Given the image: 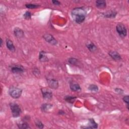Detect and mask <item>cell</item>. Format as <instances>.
Returning a JSON list of instances; mask_svg holds the SVG:
<instances>
[{
	"label": "cell",
	"mask_w": 129,
	"mask_h": 129,
	"mask_svg": "<svg viewBox=\"0 0 129 129\" xmlns=\"http://www.w3.org/2000/svg\"><path fill=\"white\" fill-rule=\"evenodd\" d=\"M71 14L74 20L77 23L81 24L86 19V12L83 8H76L73 10Z\"/></svg>",
	"instance_id": "obj_1"
},
{
	"label": "cell",
	"mask_w": 129,
	"mask_h": 129,
	"mask_svg": "<svg viewBox=\"0 0 129 129\" xmlns=\"http://www.w3.org/2000/svg\"><path fill=\"white\" fill-rule=\"evenodd\" d=\"M23 17L26 20H29L31 18V14L29 11H26L23 15Z\"/></svg>",
	"instance_id": "obj_24"
},
{
	"label": "cell",
	"mask_w": 129,
	"mask_h": 129,
	"mask_svg": "<svg viewBox=\"0 0 129 129\" xmlns=\"http://www.w3.org/2000/svg\"><path fill=\"white\" fill-rule=\"evenodd\" d=\"M77 98L75 96H67L64 98V99L67 101L71 103H73L75 99Z\"/></svg>",
	"instance_id": "obj_20"
},
{
	"label": "cell",
	"mask_w": 129,
	"mask_h": 129,
	"mask_svg": "<svg viewBox=\"0 0 129 129\" xmlns=\"http://www.w3.org/2000/svg\"><path fill=\"white\" fill-rule=\"evenodd\" d=\"M14 34L16 37L19 38L23 37L24 35L23 31L21 29H20V28H18V27L15 28V29L14 30Z\"/></svg>",
	"instance_id": "obj_11"
},
{
	"label": "cell",
	"mask_w": 129,
	"mask_h": 129,
	"mask_svg": "<svg viewBox=\"0 0 129 129\" xmlns=\"http://www.w3.org/2000/svg\"><path fill=\"white\" fill-rule=\"evenodd\" d=\"M70 88L71 90L74 92H78L81 90V88L79 84L74 82L70 83Z\"/></svg>",
	"instance_id": "obj_10"
},
{
	"label": "cell",
	"mask_w": 129,
	"mask_h": 129,
	"mask_svg": "<svg viewBox=\"0 0 129 129\" xmlns=\"http://www.w3.org/2000/svg\"><path fill=\"white\" fill-rule=\"evenodd\" d=\"M47 82L49 87L51 89H57L58 87V82L55 79H47Z\"/></svg>",
	"instance_id": "obj_8"
},
{
	"label": "cell",
	"mask_w": 129,
	"mask_h": 129,
	"mask_svg": "<svg viewBox=\"0 0 129 129\" xmlns=\"http://www.w3.org/2000/svg\"><path fill=\"white\" fill-rule=\"evenodd\" d=\"M117 14V12L114 11H110L109 12H107L103 14V16L106 18H114L115 17Z\"/></svg>",
	"instance_id": "obj_18"
},
{
	"label": "cell",
	"mask_w": 129,
	"mask_h": 129,
	"mask_svg": "<svg viewBox=\"0 0 129 129\" xmlns=\"http://www.w3.org/2000/svg\"><path fill=\"white\" fill-rule=\"evenodd\" d=\"M86 47L89 50H90L91 52H95V51L97 50V47L91 41H88L86 44Z\"/></svg>",
	"instance_id": "obj_14"
},
{
	"label": "cell",
	"mask_w": 129,
	"mask_h": 129,
	"mask_svg": "<svg viewBox=\"0 0 129 129\" xmlns=\"http://www.w3.org/2000/svg\"><path fill=\"white\" fill-rule=\"evenodd\" d=\"M108 54L114 60H119L121 59L120 55L115 51H110L108 52Z\"/></svg>",
	"instance_id": "obj_9"
},
{
	"label": "cell",
	"mask_w": 129,
	"mask_h": 129,
	"mask_svg": "<svg viewBox=\"0 0 129 129\" xmlns=\"http://www.w3.org/2000/svg\"><path fill=\"white\" fill-rule=\"evenodd\" d=\"M10 107L12 116L14 117H17L20 115L22 110L20 106L17 103L11 102L10 103Z\"/></svg>",
	"instance_id": "obj_3"
},
{
	"label": "cell",
	"mask_w": 129,
	"mask_h": 129,
	"mask_svg": "<svg viewBox=\"0 0 129 129\" xmlns=\"http://www.w3.org/2000/svg\"><path fill=\"white\" fill-rule=\"evenodd\" d=\"M116 30L120 37H125L127 35V30L125 26L121 24H118L116 26Z\"/></svg>",
	"instance_id": "obj_4"
},
{
	"label": "cell",
	"mask_w": 129,
	"mask_h": 129,
	"mask_svg": "<svg viewBox=\"0 0 129 129\" xmlns=\"http://www.w3.org/2000/svg\"><path fill=\"white\" fill-rule=\"evenodd\" d=\"M98 127V124L95 121L93 118H90L89 119V125L87 126H84L85 128H96Z\"/></svg>",
	"instance_id": "obj_12"
},
{
	"label": "cell",
	"mask_w": 129,
	"mask_h": 129,
	"mask_svg": "<svg viewBox=\"0 0 129 129\" xmlns=\"http://www.w3.org/2000/svg\"><path fill=\"white\" fill-rule=\"evenodd\" d=\"M43 98L46 100H50L52 97V92L46 88H42L41 89Z\"/></svg>",
	"instance_id": "obj_6"
},
{
	"label": "cell",
	"mask_w": 129,
	"mask_h": 129,
	"mask_svg": "<svg viewBox=\"0 0 129 129\" xmlns=\"http://www.w3.org/2000/svg\"><path fill=\"white\" fill-rule=\"evenodd\" d=\"M88 89L92 92H96L98 91V87L95 84H91L88 87Z\"/></svg>",
	"instance_id": "obj_22"
},
{
	"label": "cell",
	"mask_w": 129,
	"mask_h": 129,
	"mask_svg": "<svg viewBox=\"0 0 129 129\" xmlns=\"http://www.w3.org/2000/svg\"><path fill=\"white\" fill-rule=\"evenodd\" d=\"M51 2H52V3H53V4L54 5H60V3L58 1L54 0V1H52Z\"/></svg>",
	"instance_id": "obj_29"
},
{
	"label": "cell",
	"mask_w": 129,
	"mask_h": 129,
	"mask_svg": "<svg viewBox=\"0 0 129 129\" xmlns=\"http://www.w3.org/2000/svg\"><path fill=\"white\" fill-rule=\"evenodd\" d=\"M52 107V105L49 103L43 104L41 106V109L43 112H47Z\"/></svg>",
	"instance_id": "obj_19"
},
{
	"label": "cell",
	"mask_w": 129,
	"mask_h": 129,
	"mask_svg": "<svg viewBox=\"0 0 129 129\" xmlns=\"http://www.w3.org/2000/svg\"><path fill=\"white\" fill-rule=\"evenodd\" d=\"M22 93V90L18 87L12 86L9 89V95L14 99L20 98Z\"/></svg>",
	"instance_id": "obj_2"
},
{
	"label": "cell",
	"mask_w": 129,
	"mask_h": 129,
	"mask_svg": "<svg viewBox=\"0 0 129 129\" xmlns=\"http://www.w3.org/2000/svg\"><path fill=\"white\" fill-rule=\"evenodd\" d=\"M25 6L27 8L29 9H34L38 8L40 7V5L37 4H27L25 5Z\"/></svg>",
	"instance_id": "obj_21"
},
{
	"label": "cell",
	"mask_w": 129,
	"mask_h": 129,
	"mask_svg": "<svg viewBox=\"0 0 129 129\" xmlns=\"http://www.w3.org/2000/svg\"><path fill=\"white\" fill-rule=\"evenodd\" d=\"M11 70L14 74H21L24 72V68L21 65H13L11 67Z\"/></svg>",
	"instance_id": "obj_7"
},
{
	"label": "cell",
	"mask_w": 129,
	"mask_h": 129,
	"mask_svg": "<svg viewBox=\"0 0 129 129\" xmlns=\"http://www.w3.org/2000/svg\"><path fill=\"white\" fill-rule=\"evenodd\" d=\"M58 114L60 115H64L65 114V112L63 110H59V111L58 112Z\"/></svg>",
	"instance_id": "obj_30"
},
{
	"label": "cell",
	"mask_w": 129,
	"mask_h": 129,
	"mask_svg": "<svg viewBox=\"0 0 129 129\" xmlns=\"http://www.w3.org/2000/svg\"><path fill=\"white\" fill-rule=\"evenodd\" d=\"M33 74L36 76V77H38L40 76V71H39V70L36 68H34L33 70Z\"/></svg>",
	"instance_id": "obj_26"
},
{
	"label": "cell",
	"mask_w": 129,
	"mask_h": 129,
	"mask_svg": "<svg viewBox=\"0 0 129 129\" xmlns=\"http://www.w3.org/2000/svg\"><path fill=\"white\" fill-rule=\"evenodd\" d=\"M39 59L40 61L42 62H46L48 61V58H47L46 52L44 51H41L39 52Z\"/></svg>",
	"instance_id": "obj_15"
},
{
	"label": "cell",
	"mask_w": 129,
	"mask_h": 129,
	"mask_svg": "<svg viewBox=\"0 0 129 129\" xmlns=\"http://www.w3.org/2000/svg\"><path fill=\"white\" fill-rule=\"evenodd\" d=\"M35 125L39 128H43L44 127V124L40 120H37L35 122Z\"/></svg>",
	"instance_id": "obj_25"
},
{
	"label": "cell",
	"mask_w": 129,
	"mask_h": 129,
	"mask_svg": "<svg viewBox=\"0 0 129 129\" xmlns=\"http://www.w3.org/2000/svg\"><path fill=\"white\" fill-rule=\"evenodd\" d=\"M6 46L8 49L12 51V52H14L15 51V46L13 43V42L10 40V39H6Z\"/></svg>",
	"instance_id": "obj_13"
},
{
	"label": "cell",
	"mask_w": 129,
	"mask_h": 129,
	"mask_svg": "<svg viewBox=\"0 0 129 129\" xmlns=\"http://www.w3.org/2000/svg\"><path fill=\"white\" fill-rule=\"evenodd\" d=\"M43 37L46 42L51 44V45H55L57 44V41L54 38V37L52 35L50 34H45L43 36Z\"/></svg>",
	"instance_id": "obj_5"
},
{
	"label": "cell",
	"mask_w": 129,
	"mask_h": 129,
	"mask_svg": "<svg viewBox=\"0 0 129 129\" xmlns=\"http://www.w3.org/2000/svg\"><path fill=\"white\" fill-rule=\"evenodd\" d=\"M96 6L98 9H104L106 6V3L105 1H102V0H99L96 1Z\"/></svg>",
	"instance_id": "obj_16"
},
{
	"label": "cell",
	"mask_w": 129,
	"mask_h": 129,
	"mask_svg": "<svg viewBox=\"0 0 129 129\" xmlns=\"http://www.w3.org/2000/svg\"><path fill=\"white\" fill-rule=\"evenodd\" d=\"M115 91H116V92L119 93V94H122L123 93V90L120 88H116L115 89Z\"/></svg>",
	"instance_id": "obj_28"
},
{
	"label": "cell",
	"mask_w": 129,
	"mask_h": 129,
	"mask_svg": "<svg viewBox=\"0 0 129 129\" xmlns=\"http://www.w3.org/2000/svg\"><path fill=\"white\" fill-rule=\"evenodd\" d=\"M68 61L72 64H74V65H75L76 64L78 63V60L75 58H74V57H71L68 60Z\"/></svg>",
	"instance_id": "obj_23"
},
{
	"label": "cell",
	"mask_w": 129,
	"mask_h": 129,
	"mask_svg": "<svg viewBox=\"0 0 129 129\" xmlns=\"http://www.w3.org/2000/svg\"><path fill=\"white\" fill-rule=\"evenodd\" d=\"M123 101L127 105V108L128 109V102H129V98L128 95L124 96L122 98Z\"/></svg>",
	"instance_id": "obj_27"
},
{
	"label": "cell",
	"mask_w": 129,
	"mask_h": 129,
	"mask_svg": "<svg viewBox=\"0 0 129 129\" xmlns=\"http://www.w3.org/2000/svg\"><path fill=\"white\" fill-rule=\"evenodd\" d=\"M0 41H1V45H0V46H1V47H2V45H3V39H2V38H1V40H0Z\"/></svg>",
	"instance_id": "obj_31"
},
{
	"label": "cell",
	"mask_w": 129,
	"mask_h": 129,
	"mask_svg": "<svg viewBox=\"0 0 129 129\" xmlns=\"http://www.w3.org/2000/svg\"><path fill=\"white\" fill-rule=\"evenodd\" d=\"M17 126L19 128L21 129H27L31 128L29 126V124L26 121L24 120H23L21 122L17 123Z\"/></svg>",
	"instance_id": "obj_17"
}]
</instances>
